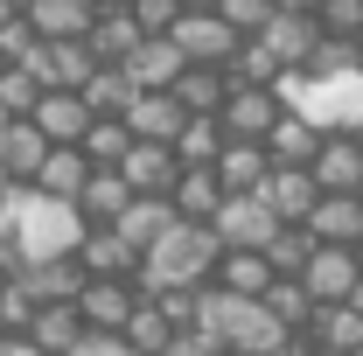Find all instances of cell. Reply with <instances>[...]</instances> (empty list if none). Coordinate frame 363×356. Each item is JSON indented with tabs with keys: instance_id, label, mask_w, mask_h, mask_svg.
<instances>
[{
	"instance_id": "obj_1",
	"label": "cell",
	"mask_w": 363,
	"mask_h": 356,
	"mask_svg": "<svg viewBox=\"0 0 363 356\" xmlns=\"http://www.w3.org/2000/svg\"><path fill=\"white\" fill-rule=\"evenodd\" d=\"M7 252H14V266H43V259H77V245H84L91 217L70 203V196H43V189H14L7 196Z\"/></svg>"
},
{
	"instance_id": "obj_2",
	"label": "cell",
	"mask_w": 363,
	"mask_h": 356,
	"mask_svg": "<svg viewBox=\"0 0 363 356\" xmlns=\"http://www.w3.org/2000/svg\"><path fill=\"white\" fill-rule=\"evenodd\" d=\"M217 259H224V238H217L210 223L175 217L147 252H140V272H133V279L147 287V294H168V287H210Z\"/></svg>"
},
{
	"instance_id": "obj_3",
	"label": "cell",
	"mask_w": 363,
	"mask_h": 356,
	"mask_svg": "<svg viewBox=\"0 0 363 356\" xmlns=\"http://www.w3.org/2000/svg\"><path fill=\"white\" fill-rule=\"evenodd\" d=\"M196 328H203V335H217L230 356H272L279 343H286V321H279L259 294H224V287H203Z\"/></svg>"
},
{
	"instance_id": "obj_4",
	"label": "cell",
	"mask_w": 363,
	"mask_h": 356,
	"mask_svg": "<svg viewBox=\"0 0 363 356\" xmlns=\"http://www.w3.org/2000/svg\"><path fill=\"white\" fill-rule=\"evenodd\" d=\"M210 230L224 238V252H266L272 230H279V217H272V203L252 189V196H224V210L210 217Z\"/></svg>"
},
{
	"instance_id": "obj_5",
	"label": "cell",
	"mask_w": 363,
	"mask_h": 356,
	"mask_svg": "<svg viewBox=\"0 0 363 356\" xmlns=\"http://www.w3.org/2000/svg\"><path fill=\"white\" fill-rule=\"evenodd\" d=\"M168 35L182 43V56H189V63H230V56H238V43H245V35L230 28L217 7H189Z\"/></svg>"
},
{
	"instance_id": "obj_6",
	"label": "cell",
	"mask_w": 363,
	"mask_h": 356,
	"mask_svg": "<svg viewBox=\"0 0 363 356\" xmlns=\"http://www.w3.org/2000/svg\"><path fill=\"white\" fill-rule=\"evenodd\" d=\"M357 279H363V252L357 245H315V259L301 266V287L315 294L321 308H328V301H350Z\"/></svg>"
},
{
	"instance_id": "obj_7",
	"label": "cell",
	"mask_w": 363,
	"mask_h": 356,
	"mask_svg": "<svg viewBox=\"0 0 363 356\" xmlns=\"http://www.w3.org/2000/svg\"><path fill=\"white\" fill-rule=\"evenodd\" d=\"M279 112H286L279 84H230V98H224V112H217V119H224L230 140H266Z\"/></svg>"
},
{
	"instance_id": "obj_8",
	"label": "cell",
	"mask_w": 363,
	"mask_h": 356,
	"mask_svg": "<svg viewBox=\"0 0 363 356\" xmlns=\"http://www.w3.org/2000/svg\"><path fill=\"white\" fill-rule=\"evenodd\" d=\"M321 35H328V28H321L315 7H279V14L266 21V35H259V43H266L286 70H308V56L321 49Z\"/></svg>"
},
{
	"instance_id": "obj_9",
	"label": "cell",
	"mask_w": 363,
	"mask_h": 356,
	"mask_svg": "<svg viewBox=\"0 0 363 356\" xmlns=\"http://www.w3.org/2000/svg\"><path fill=\"white\" fill-rule=\"evenodd\" d=\"M119 175L133 182V196H168V189L182 182L175 140H133V147H126V161H119Z\"/></svg>"
},
{
	"instance_id": "obj_10",
	"label": "cell",
	"mask_w": 363,
	"mask_h": 356,
	"mask_svg": "<svg viewBox=\"0 0 363 356\" xmlns=\"http://www.w3.org/2000/svg\"><path fill=\"white\" fill-rule=\"evenodd\" d=\"M28 70L43 77V91H84V77L98 70V56H91L84 35H63V43H43V49H35Z\"/></svg>"
},
{
	"instance_id": "obj_11",
	"label": "cell",
	"mask_w": 363,
	"mask_h": 356,
	"mask_svg": "<svg viewBox=\"0 0 363 356\" xmlns=\"http://www.w3.org/2000/svg\"><path fill=\"white\" fill-rule=\"evenodd\" d=\"M140 301H147V287H140V279H84L77 314H84V328H126Z\"/></svg>"
},
{
	"instance_id": "obj_12",
	"label": "cell",
	"mask_w": 363,
	"mask_h": 356,
	"mask_svg": "<svg viewBox=\"0 0 363 356\" xmlns=\"http://www.w3.org/2000/svg\"><path fill=\"white\" fill-rule=\"evenodd\" d=\"M315 245H357L363 238V189H321V203L308 210Z\"/></svg>"
},
{
	"instance_id": "obj_13",
	"label": "cell",
	"mask_w": 363,
	"mask_h": 356,
	"mask_svg": "<svg viewBox=\"0 0 363 356\" xmlns=\"http://www.w3.org/2000/svg\"><path fill=\"white\" fill-rule=\"evenodd\" d=\"M119 70L133 77V91H175V77L189 70V56H182L175 35H147V43H140Z\"/></svg>"
},
{
	"instance_id": "obj_14",
	"label": "cell",
	"mask_w": 363,
	"mask_h": 356,
	"mask_svg": "<svg viewBox=\"0 0 363 356\" xmlns=\"http://www.w3.org/2000/svg\"><path fill=\"white\" fill-rule=\"evenodd\" d=\"M77 266H84V279H133V272H140V252L112 230V223H91L84 245H77Z\"/></svg>"
},
{
	"instance_id": "obj_15",
	"label": "cell",
	"mask_w": 363,
	"mask_h": 356,
	"mask_svg": "<svg viewBox=\"0 0 363 356\" xmlns=\"http://www.w3.org/2000/svg\"><path fill=\"white\" fill-rule=\"evenodd\" d=\"M259 196L272 203L279 223H308V210L321 203V182H315V168H279V161H272V175H266Z\"/></svg>"
},
{
	"instance_id": "obj_16",
	"label": "cell",
	"mask_w": 363,
	"mask_h": 356,
	"mask_svg": "<svg viewBox=\"0 0 363 356\" xmlns=\"http://www.w3.org/2000/svg\"><path fill=\"white\" fill-rule=\"evenodd\" d=\"M28 119H35L56 147H77V140L91 133V119H98V112L84 105V91H43V105H35Z\"/></svg>"
},
{
	"instance_id": "obj_17",
	"label": "cell",
	"mask_w": 363,
	"mask_h": 356,
	"mask_svg": "<svg viewBox=\"0 0 363 356\" xmlns=\"http://www.w3.org/2000/svg\"><path fill=\"white\" fill-rule=\"evenodd\" d=\"M321 140H328V133H321L315 119L286 105V112L272 119V133H266V154H272V161H279V168H308V161H315V154H321Z\"/></svg>"
},
{
	"instance_id": "obj_18",
	"label": "cell",
	"mask_w": 363,
	"mask_h": 356,
	"mask_svg": "<svg viewBox=\"0 0 363 356\" xmlns=\"http://www.w3.org/2000/svg\"><path fill=\"white\" fill-rule=\"evenodd\" d=\"M119 119L133 126V140H175L182 126H189V112H182L175 91H133V105H126Z\"/></svg>"
},
{
	"instance_id": "obj_19",
	"label": "cell",
	"mask_w": 363,
	"mask_h": 356,
	"mask_svg": "<svg viewBox=\"0 0 363 356\" xmlns=\"http://www.w3.org/2000/svg\"><path fill=\"white\" fill-rule=\"evenodd\" d=\"M266 175H272L266 140H224V154H217V182H224L230 196H252V189H266Z\"/></svg>"
},
{
	"instance_id": "obj_20",
	"label": "cell",
	"mask_w": 363,
	"mask_h": 356,
	"mask_svg": "<svg viewBox=\"0 0 363 356\" xmlns=\"http://www.w3.org/2000/svg\"><path fill=\"white\" fill-rule=\"evenodd\" d=\"M21 335L35 343V356H70L84 335V314H77V301H49V308H35V321Z\"/></svg>"
},
{
	"instance_id": "obj_21",
	"label": "cell",
	"mask_w": 363,
	"mask_h": 356,
	"mask_svg": "<svg viewBox=\"0 0 363 356\" xmlns=\"http://www.w3.org/2000/svg\"><path fill=\"white\" fill-rule=\"evenodd\" d=\"M84 43H91V56H98V63H126V56L147 43V28L133 21V7H98V21H91Z\"/></svg>"
},
{
	"instance_id": "obj_22",
	"label": "cell",
	"mask_w": 363,
	"mask_h": 356,
	"mask_svg": "<svg viewBox=\"0 0 363 356\" xmlns=\"http://www.w3.org/2000/svg\"><path fill=\"white\" fill-rule=\"evenodd\" d=\"M175 98H182V112L217 119V112H224V98H230V70H224V63H189V70L175 77Z\"/></svg>"
},
{
	"instance_id": "obj_23",
	"label": "cell",
	"mask_w": 363,
	"mask_h": 356,
	"mask_svg": "<svg viewBox=\"0 0 363 356\" xmlns=\"http://www.w3.org/2000/svg\"><path fill=\"white\" fill-rule=\"evenodd\" d=\"M14 279L28 287V301L49 308V301H77L84 294V266L77 259H43V266H14Z\"/></svg>"
},
{
	"instance_id": "obj_24",
	"label": "cell",
	"mask_w": 363,
	"mask_h": 356,
	"mask_svg": "<svg viewBox=\"0 0 363 356\" xmlns=\"http://www.w3.org/2000/svg\"><path fill=\"white\" fill-rule=\"evenodd\" d=\"M308 168H315L321 189H363V140L357 133H328Z\"/></svg>"
},
{
	"instance_id": "obj_25",
	"label": "cell",
	"mask_w": 363,
	"mask_h": 356,
	"mask_svg": "<svg viewBox=\"0 0 363 356\" xmlns=\"http://www.w3.org/2000/svg\"><path fill=\"white\" fill-rule=\"evenodd\" d=\"M49 147H56V140H49L35 119H14V126L0 133V161H7V175H14V182H35V175H43V161H49Z\"/></svg>"
},
{
	"instance_id": "obj_26",
	"label": "cell",
	"mask_w": 363,
	"mask_h": 356,
	"mask_svg": "<svg viewBox=\"0 0 363 356\" xmlns=\"http://www.w3.org/2000/svg\"><path fill=\"white\" fill-rule=\"evenodd\" d=\"M224 182H217V168H182V182L168 189V203H175V217H189V223H210L217 210H224Z\"/></svg>"
},
{
	"instance_id": "obj_27",
	"label": "cell",
	"mask_w": 363,
	"mask_h": 356,
	"mask_svg": "<svg viewBox=\"0 0 363 356\" xmlns=\"http://www.w3.org/2000/svg\"><path fill=\"white\" fill-rule=\"evenodd\" d=\"M308 335H315L321 356H357V343H363V314L350 308V301H328V308H315Z\"/></svg>"
},
{
	"instance_id": "obj_28",
	"label": "cell",
	"mask_w": 363,
	"mask_h": 356,
	"mask_svg": "<svg viewBox=\"0 0 363 356\" xmlns=\"http://www.w3.org/2000/svg\"><path fill=\"white\" fill-rule=\"evenodd\" d=\"M21 14L43 28V43H63V35H91V21H98V7H91V0H28Z\"/></svg>"
},
{
	"instance_id": "obj_29",
	"label": "cell",
	"mask_w": 363,
	"mask_h": 356,
	"mask_svg": "<svg viewBox=\"0 0 363 356\" xmlns=\"http://www.w3.org/2000/svg\"><path fill=\"white\" fill-rule=\"evenodd\" d=\"M133 203V182L119 175V168H91V182L77 189V210L91 223H119V210Z\"/></svg>"
},
{
	"instance_id": "obj_30",
	"label": "cell",
	"mask_w": 363,
	"mask_h": 356,
	"mask_svg": "<svg viewBox=\"0 0 363 356\" xmlns=\"http://www.w3.org/2000/svg\"><path fill=\"white\" fill-rule=\"evenodd\" d=\"M168 223H175V203H168V196H133V203L119 210V223H112V230H119L133 252H147V245H154Z\"/></svg>"
},
{
	"instance_id": "obj_31",
	"label": "cell",
	"mask_w": 363,
	"mask_h": 356,
	"mask_svg": "<svg viewBox=\"0 0 363 356\" xmlns=\"http://www.w3.org/2000/svg\"><path fill=\"white\" fill-rule=\"evenodd\" d=\"M84 182H91V154H84V147H49L43 175L28 182V189H43V196H70V203H77Z\"/></svg>"
},
{
	"instance_id": "obj_32",
	"label": "cell",
	"mask_w": 363,
	"mask_h": 356,
	"mask_svg": "<svg viewBox=\"0 0 363 356\" xmlns=\"http://www.w3.org/2000/svg\"><path fill=\"white\" fill-rule=\"evenodd\" d=\"M272 279H279V272H272L266 252H224L217 272H210V287H224V294H266Z\"/></svg>"
},
{
	"instance_id": "obj_33",
	"label": "cell",
	"mask_w": 363,
	"mask_h": 356,
	"mask_svg": "<svg viewBox=\"0 0 363 356\" xmlns=\"http://www.w3.org/2000/svg\"><path fill=\"white\" fill-rule=\"evenodd\" d=\"M175 335H182V328H175V314L161 308L154 294H147V301L133 308V321H126V343H133L140 356H168V343H175Z\"/></svg>"
},
{
	"instance_id": "obj_34",
	"label": "cell",
	"mask_w": 363,
	"mask_h": 356,
	"mask_svg": "<svg viewBox=\"0 0 363 356\" xmlns=\"http://www.w3.org/2000/svg\"><path fill=\"white\" fill-rule=\"evenodd\" d=\"M84 105L98 112V119H119V112L133 105V77H126L119 63H98V70L84 77Z\"/></svg>"
},
{
	"instance_id": "obj_35",
	"label": "cell",
	"mask_w": 363,
	"mask_h": 356,
	"mask_svg": "<svg viewBox=\"0 0 363 356\" xmlns=\"http://www.w3.org/2000/svg\"><path fill=\"white\" fill-rule=\"evenodd\" d=\"M224 119H196L189 112V126L175 133V154H182V168H217V154H224Z\"/></svg>"
},
{
	"instance_id": "obj_36",
	"label": "cell",
	"mask_w": 363,
	"mask_h": 356,
	"mask_svg": "<svg viewBox=\"0 0 363 356\" xmlns=\"http://www.w3.org/2000/svg\"><path fill=\"white\" fill-rule=\"evenodd\" d=\"M224 70H230V84H279V77H286V63H279L259 35H245V43H238V56H230Z\"/></svg>"
},
{
	"instance_id": "obj_37",
	"label": "cell",
	"mask_w": 363,
	"mask_h": 356,
	"mask_svg": "<svg viewBox=\"0 0 363 356\" xmlns=\"http://www.w3.org/2000/svg\"><path fill=\"white\" fill-rule=\"evenodd\" d=\"M259 301H266L272 314H279V321H286V328H308V321H315V294H308V287H301V279H294V272H279V279H272L266 294H259Z\"/></svg>"
},
{
	"instance_id": "obj_38",
	"label": "cell",
	"mask_w": 363,
	"mask_h": 356,
	"mask_svg": "<svg viewBox=\"0 0 363 356\" xmlns=\"http://www.w3.org/2000/svg\"><path fill=\"white\" fill-rule=\"evenodd\" d=\"M77 147L91 154V168H119L126 147H133V126H126V119H91V133L77 140Z\"/></svg>"
},
{
	"instance_id": "obj_39",
	"label": "cell",
	"mask_w": 363,
	"mask_h": 356,
	"mask_svg": "<svg viewBox=\"0 0 363 356\" xmlns=\"http://www.w3.org/2000/svg\"><path fill=\"white\" fill-rule=\"evenodd\" d=\"M266 259H272V272H294V279H301V266L315 259V230H308V223H279L272 245H266Z\"/></svg>"
},
{
	"instance_id": "obj_40",
	"label": "cell",
	"mask_w": 363,
	"mask_h": 356,
	"mask_svg": "<svg viewBox=\"0 0 363 356\" xmlns=\"http://www.w3.org/2000/svg\"><path fill=\"white\" fill-rule=\"evenodd\" d=\"M0 105H7L14 119H28V112L43 105V77H35L28 63H7V70H0Z\"/></svg>"
},
{
	"instance_id": "obj_41",
	"label": "cell",
	"mask_w": 363,
	"mask_h": 356,
	"mask_svg": "<svg viewBox=\"0 0 363 356\" xmlns=\"http://www.w3.org/2000/svg\"><path fill=\"white\" fill-rule=\"evenodd\" d=\"M217 14H224L238 35H266V21L279 14V0H217Z\"/></svg>"
},
{
	"instance_id": "obj_42",
	"label": "cell",
	"mask_w": 363,
	"mask_h": 356,
	"mask_svg": "<svg viewBox=\"0 0 363 356\" xmlns=\"http://www.w3.org/2000/svg\"><path fill=\"white\" fill-rule=\"evenodd\" d=\"M35 49H43V28H35L28 14H14V21L0 28V56H7V63H28Z\"/></svg>"
},
{
	"instance_id": "obj_43",
	"label": "cell",
	"mask_w": 363,
	"mask_h": 356,
	"mask_svg": "<svg viewBox=\"0 0 363 356\" xmlns=\"http://www.w3.org/2000/svg\"><path fill=\"white\" fill-rule=\"evenodd\" d=\"M126 7H133V21L147 28V35H168L182 14H189V0H126Z\"/></svg>"
},
{
	"instance_id": "obj_44",
	"label": "cell",
	"mask_w": 363,
	"mask_h": 356,
	"mask_svg": "<svg viewBox=\"0 0 363 356\" xmlns=\"http://www.w3.org/2000/svg\"><path fill=\"white\" fill-rule=\"evenodd\" d=\"M70 356H140V350L126 343V328H84Z\"/></svg>"
},
{
	"instance_id": "obj_45",
	"label": "cell",
	"mask_w": 363,
	"mask_h": 356,
	"mask_svg": "<svg viewBox=\"0 0 363 356\" xmlns=\"http://www.w3.org/2000/svg\"><path fill=\"white\" fill-rule=\"evenodd\" d=\"M315 14H321L328 35H357V28H363V0H321Z\"/></svg>"
},
{
	"instance_id": "obj_46",
	"label": "cell",
	"mask_w": 363,
	"mask_h": 356,
	"mask_svg": "<svg viewBox=\"0 0 363 356\" xmlns=\"http://www.w3.org/2000/svg\"><path fill=\"white\" fill-rule=\"evenodd\" d=\"M0 356H35V343H28V335H14V328H7V335H0Z\"/></svg>"
},
{
	"instance_id": "obj_47",
	"label": "cell",
	"mask_w": 363,
	"mask_h": 356,
	"mask_svg": "<svg viewBox=\"0 0 363 356\" xmlns=\"http://www.w3.org/2000/svg\"><path fill=\"white\" fill-rule=\"evenodd\" d=\"M14 189H21V182L7 175V161H0V210H7V196H14Z\"/></svg>"
},
{
	"instance_id": "obj_48",
	"label": "cell",
	"mask_w": 363,
	"mask_h": 356,
	"mask_svg": "<svg viewBox=\"0 0 363 356\" xmlns=\"http://www.w3.org/2000/svg\"><path fill=\"white\" fill-rule=\"evenodd\" d=\"M14 14H21V7H14V0H0V28H7V21H14Z\"/></svg>"
},
{
	"instance_id": "obj_49",
	"label": "cell",
	"mask_w": 363,
	"mask_h": 356,
	"mask_svg": "<svg viewBox=\"0 0 363 356\" xmlns=\"http://www.w3.org/2000/svg\"><path fill=\"white\" fill-rule=\"evenodd\" d=\"M7 238H14V230H7V210H0V252H7Z\"/></svg>"
},
{
	"instance_id": "obj_50",
	"label": "cell",
	"mask_w": 363,
	"mask_h": 356,
	"mask_svg": "<svg viewBox=\"0 0 363 356\" xmlns=\"http://www.w3.org/2000/svg\"><path fill=\"white\" fill-rule=\"evenodd\" d=\"M350 308H357V314H363V279H357V294H350Z\"/></svg>"
},
{
	"instance_id": "obj_51",
	"label": "cell",
	"mask_w": 363,
	"mask_h": 356,
	"mask_svg": "<svg viewBox=\"0 0 363 356\" xmlns=\"http://www.w3.org/2000/svg\"><path fill=\"white\" fill-rule=\"evenodd\" d=\"M7 126H14V112H7V105H0V133H7Z\"/></svg>"
},
{
	"instance_id": "obj_52",
	"label": "cell",
	"mask_w": 363,
	"mask_h": 356,
	"mask_svg": "<svg viewBox=\"0 0 363 356\" xmlns=\"http://www.w3.org/2000/svg\"><path fill=\"white\" fill-rule=\"evenodd\" d=\"M279 7H321V0H279Z\"/></svg>"
},
{
	"instance_id": "obj_53",
	"label": "cell",
	"mask_w": 363,
	"mask_h": 356,
	"mask_svg": "<svg viewBox=\"0 0 363 356\" xmlns=\"http://www.w3.org/2000/svg\"><path fill=\"white\" fill-rule=\"evenodd\" d=\"M91 7H126V0H91Z\"/></svg>"
},
{
	"instance_id": "obj_54",
	"label": "cell",
	"mask_w": 363,
	"mask_h": 356,
	"mask_svg": "<svg viewBox=\"0 0 363 356\" xmlns=\"http://www.w3.org/2000/svg\"><path fill=\"white\" fill-rule=\"evenodd\" d=\"M189 7H217V0H189Z\"/></svg>"
},
{
	"instance_id": "obj_55",
	"label": "cell",
	"mask_w": 363,
	"mask_h": 356,
	"mask_svg": "<svg viewBox=\"0 0 363 356\" xmlns=\"http://www.w3.org/2000/svg\"><path fill=\"white\" fill-rule=\"evenodd\" d=\"M357 49H363V28H357Z\"/></svg>"
},
{
	"instance_id": "obj_56",
	"label": "cell",
	"mask_w": 363,
	"mask_h": 356,
	"mask_svg": "<svg viewBox=\"0 0 363 356\" xmlns=\"http://www.w3.org/2000/svg\"><path fill=\"white\" fill-rule=\"evenodd\" d=\"M14 7H28V0H14Z\"/></svg>"
},
{
	"instance_id": "obj_57",
	"label": "cell",
	"mask_w": 363,
	"mask_h": 356,
	"mask_svg": "<svg viewBox=\"0 0 363 356\" xmlns=\"http://www.w3.org/2000/svg\"><path fill=\"white\" fill-rule=\"evenodd\" d=\"M0 70H7V56H0Z\"/></svg>"
},
{
	"instance_id": "obj_58",
	"label": "cell",
	"mask_w": 363,
	"mask_h": 356,
	"mask_svg": "<svg viewBox=\"0 0 363 356\" xmlns=\"http://www.w3.org/2000/svg\"><path fill=\"white\" fill-rule=\"evenodd\" d=\"M0 335H7V321H0Z\"/></svg>"
},
{
	"instance_id": "obj_59",
	"label": "cell",
	"mask_w": 363,
	"mask_h": 356,
	"mask_svg": "<svg viewBox=\"0 0 363 356\" xmlns=\"http://www.w3.org/2000/svg\"><path fill=\"white\" fill-rule=\"evenodd\" d=\"M357 252H363V238H357Z\"/></svg>"
},
{
	"instance_id": "obj_60",
	"label": "cell",
	"mask_w": 363,
	"mask_h": 356,
	"mask_svg": "<svg viewBox=\"0 0 363 356\" xmlns=\"http://www.w3.org/2000/svg\"><path fill=\"white\" fill-rule=\"evenodd\" d=\"M357 140H363V126H357Z\"/></svg>"
},
{
	"instance_id": "obj_61",
	"label": "cell",
	"mask_w": 363,
	"mask_h": 356,
	"mask_svg": "<svg viewBox=\"0 0 363 356\" xmlns=\"http://www.w3.org/2000/svg\"><path fill=\"white\" fill-rule=\"evenodd\" d=\"M357 356H363V343H357Z\"/></svg>"
}]
</instances>
